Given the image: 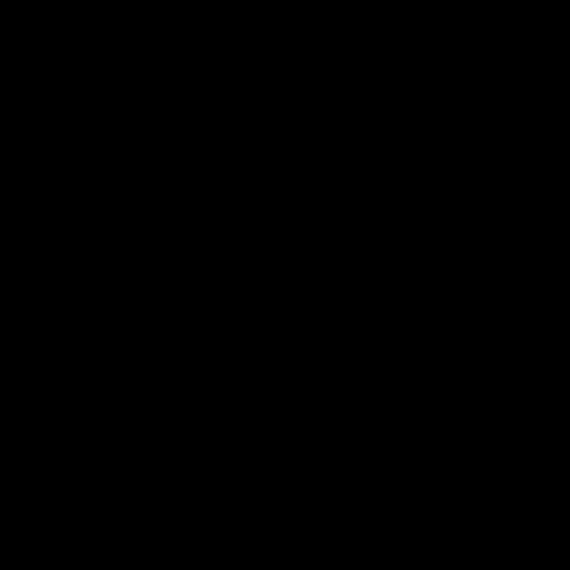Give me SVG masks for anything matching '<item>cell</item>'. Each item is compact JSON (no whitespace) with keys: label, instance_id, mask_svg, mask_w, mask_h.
I'll return each mask as SVG.
<instances>
[]
</instances>
